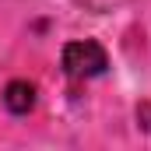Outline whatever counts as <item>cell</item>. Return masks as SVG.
Here are the masks:
<instances>
[{"label": "cell", "mask_w": 151, "mask_h": 151, "mask_svg": "<svg viewBox=\"0 0 151 151\" xmlns=\"http://www.w3.org/2000/svg\"><path fill=\"white\" fill-rule=\"evenodd\" d=\"M109 56L95 39H81V42H67L63 46V74L70 81H88V77L106 74Z\"/></svg>", "instance_id": "6da1fadb"}, {"label": "cell", "mask_w": 151, "mask_h": 151, "mask_svg": "<svg viewBox=\"0 0 151 151\" xmlns=\"http://www.w3.org/2000/svg\"><path fill=\"white\" fill-rule=\"evenodd\" d=\"M4 106H7V113L14 116H25L35 109V84H28V81H11L7 88H4Z\"/></svg>", "instance_id": "7a4b0ae2"}]
</instances>
